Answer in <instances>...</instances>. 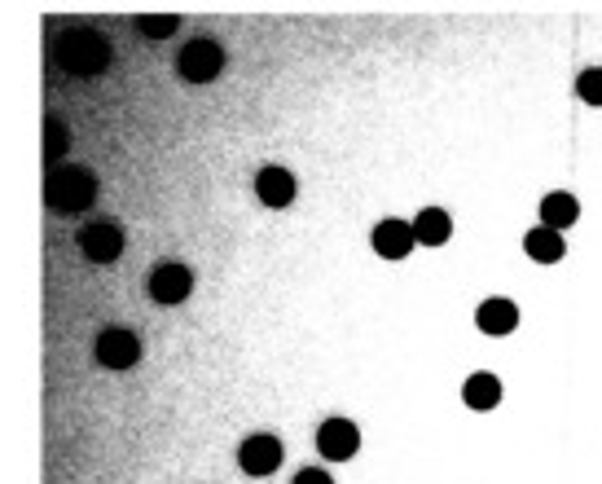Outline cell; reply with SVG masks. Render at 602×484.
I'll return each instance as SVG.
<instances>
[{"label":"cell","instance_id":"6da1fadb","mask_svg":"<svg viewBox=\"0 0 602 484\" xmlns=\"http://www.w3.org/2000/svg\"><path fill=\"white\" fill-rule=\"evenodd\" d=\"M44 203L53 216H80L97 203V176L84 163H58L44 176Z\"/></svg>","mask_w":602,"mask_h":484},{"label":"cell","instance_id":"7a4b0ae2","mask_svg":"<svg viewBox=\"0 0 602 484\" xmlns=\"http://www.w3.org/2000/svg\"><path fill=\"white\" fill-rule=\"evenodd\" d=\"M53 53H58L62 71L80 75V80H93L110 66V40L97 27H66L58 44H53Z\"/></svg>","mask_w":602,"mask_h":484},{"label":"cell","instance_id":"3957f363","mask_svg":"<svg viewBox=\"0 0 602 484\" xmlns=\"http://www.w3.org/2000/svg\"><path fill=\"white\" fill-rule=\"evenodd\" d=\"M220 71H225V49L211 36H194L176 49V75L185 84H211L220 80Z\"/></svg>","mask_w":602,"mask_h":484},{"label":"cell","instance_id":"277c9868","mask_svg":"<svg viewBox=\"0 0 602 484\" xmlns=\"http://www.w3.org/2000/svg\"><path fill=\"white\" fill-rule=\"evenodd\" d=\"M93 357H97V366H102V370L124 374L132 366H141L146 344H141V335L132 326H106L102 335H97V344H93Z\"/></svg>","mask_w":602,"mask_h":484},{"label":"cell","instance_id":"5b68a950","mask_svg":"<svg viewBox=\"0 0 602 484\" xmlns=\"http://www.w3.org/2000/svg\"><path fill=\"white\" fill-rule=\"evenodd\" d=\"M75 242H80V256L88 264H115L119 256H124L128 238H124V225L119 220H88V225L75 234Z\"/></svg>","mask_w":602,"mask_h":484},{"label":"cell","instance_id":"8992f818","mask_svg":"<svg viewBox=\"0 0 602 484\" xmlns=\"http://www.w3.org/2000/svg\"><path fill=\"white\" fill-rule=\"evenodd\" d=\"M146 291H150V300L163 304V308L185 304L189 295H194V269L181 260H159L146 278Z\"/></svg>","mask_w":602,"mask_h":484},{"label":"cell","instance_id":"52a82bcc","mask_svg":"<svg viewBox=\"0 0 602 484\" xmlns=\"http://www.w3.org/2000/svg\"><path fill=\"white\" fill-rule=\"evenodd\" d=\"M282 458H286V445L273 432H255V436H247L238 445V467L247 471V476H255V480L273 476V471L282 467Z\"/></svg>","mask_w":602,"mask_h":484},{"label":"cell","instance_id":"ba28073f","mask_svg":"<svg viewBox=\"0 0 602 484\" xmlns=\"http://www.w3.org/2000/svg\"><path fill=\"white\" fill-rule=\"evenodd\" d=\"M317 449L326 462H352L361 454V427L352 423V418H326V423L317 427Z\"/></svg>","mask_w":602,"mask_h":484},{"label":"cell","instance_id":"9c48e42d","mask_svg":"<svg viewBox=\"0 0 602 484\" xmlns=\"http://www.w3.org/2000/svg\"><path fill=\"white\" fill-rule=\"evenodd\" d=\"M295 194H299V181L282 163H264V168L255 172V198H260L264 207H291Z\"/></svg>","mask_w":602,"mask_h":484},{"label":"cell","instance_id":"30bf717a","mask_svg":"<svg viewBox=\"0 0 602 484\" xmlns=\"http://www.w3.org/2000/svg\"><path fill=\"white\" fill-rule=\"evenodd\" d=\"M370 242H374V251H378L383 260H405L409 251L418 247V242H414V225H409V220H400V216L378 220Z\"/></svg>","mask_w":602,"mask_h":484},{"label":"cell","instance_id":"8fae6325","mask_svg":"<svg viewBox=\"0 0 602 484\" xmlns=\"http://www.w3.org/2000/svg\"><path fill=\"white\" fill-rule=\"evenodd\" d=\"M475 326L484 330V335H510V330L519 326L515 300H506V295H488V300L475 308Z\"/></svg>","mask_w":602,"mask_h":484},{"label":"cell","instance_id":"7c38bea8","mask_svg":"<svg viewBox=\"0 0 602 484\" xmlns=\"http://www.w3.org/2000/svg\"><path fill=\"white\" fill-rule=\"evenodd\" d=\"M453 238V216L444 207H422L418 220H414V242L422 247H444Z\"/></svg>","mask_w":602,"mask_h":484},{"label":"cell","instance_id":"4fadbf2b","mask_svg":"<svg viewBox=\"0 0 602 484\" xmlns=\"http://www.w3.org/2000/svg\"><path fill=\"white\" fill-rule=\"evenodd\" d=\"M576 216H581V207H576V198L567 190H554L541 198V225L554 229V234H563L567 225H576Z\"/></svg>","mask_w":602,"mask_h":484},{"label":"cell","instance_id":"5bb4252c","mask_svg":"<svg viewBox=\"0 0 602 484\" xmlns=\"http://www.w3.org/2000/svg\"><path fill=\"white\" fill-rule=\"evenodd\" d=\"M523 251H528L537 264H554V260H563L567 242H563V234H554V229L537 225V229H528V234H523Z\"/></svg>","mask_w":602,"mask_h":484},{"label":"cell","instance_id":"9a60e30c","mask_svg":"<svg viewBox=\"0 0 602 484\" xmlns=\"http://www.w3.org/2000/svg\"><path fill=\"white\" fill-rule=\"evenodd\" d=\"M462 401L471 405V410H493V405L501 401V379H497V374H488V370L471 374V379L462 383Z\"/></svg>","mask_w":602,"mask_h":484},{"label":"cell","instance_id":"2e32d148","mask_svg":"<svg viewBox=\"0 0 602 484\" xmlns=\"http://www.w3.org/2000/svg\"><path fill=\"white\" fill-rule=\"evenodd\" d=\"M66 146H71V132H66L62 115H44V163H53V168H58Z\"/></svg>","mask_w":602,"mask_h":484},{"label":"cell","instance_id":"e0dca14e","mask_svg":"<svg viewBox=\"0 0 602 484\" xmlns=\"http://www.w3.org/2000/svg\"><path fill=\"white\" fill-rule=\"evenodd\" d=\"M132 27L141 31L146 40H167V36H176V27H181V18L176 14H141Z\"/></svg>","mask_w":602,"mask_h":484},{"label":"cell","instance_id":"ac0fdd59","mask_svg":"<svg viewBox=\"0 0 602 484\" xmlns=\"http://www.w3.org/2000/svg\"><path fill=\"white\" fill-rule=\"evenodd\" d=\"M576 93H581V102L602 106V66H589V71H581V80H576Z\"/></svg>","mask_w":602,"mask_h":484},{"label":"cell","instance_id":"d6986e66","mask_svg":"<svg viewBox=\"0 0 602 484\" xmlns=\"http://www.w3.org/2000/svg\"><path fill=\"white\" fill-rule=\"evenodd\" d=\"M291 484H334V480H330V471H321V467H304V471H295Z\"/></svg>","mask_w":602,"mask_h":484}]
</instances>
